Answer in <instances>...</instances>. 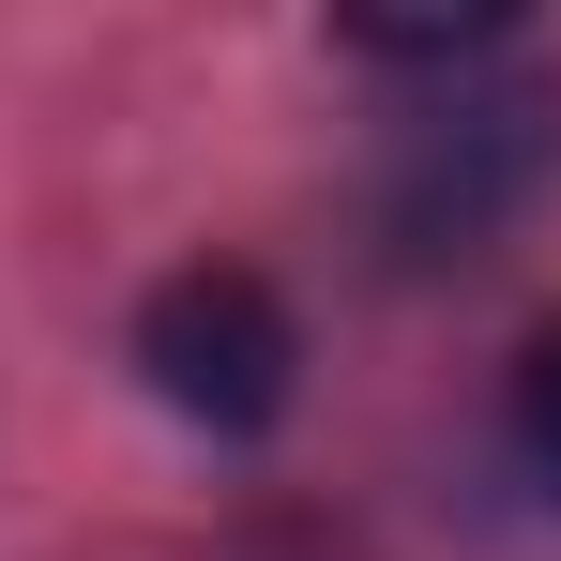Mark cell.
<instances>
[{
	"instance_id": "obj_1",
	"label": "cell",
	"mask_w": 561,
	"mask_h": 561,
	"mask_svg": "<svg viewBox=\"0 0 561 561\" xmlns=\"http://www.w3.org/2000/svg\"><path fill=\"white\" fill-rule=\"evenodd\" d=\"M122 350L152 379V410H183L197 440H259V425H288V394H304V319L243 259H183V274L137 304Z\"/></svg>"
},
{
	"instance_id": "obj_2",
	"label": "cell",
	"mask_w": 561,
	"mask_h": 561,
	"mask_svg": "<svg viewBox=\"0 0 561 561\" xmlns=\"http://www.w3.org/2000/svg\"><path fill=\"white\" fill-rule=\"evenodd\" d=\"M561 168V92H456L440 122H410L394 137V168H379V228H394V259H485Z\"/></svg>"
},
{
	"instance_id": "obj_3",
	"label": "cell",
	"mask_w": 561,
	"mask_h": 561,
	"mask_svg": "<svg viewBox=\"0 0 561 561\" xmlns=\"http://www.w3.org/2000/svg\"><path fill=\"white\" fill-rule=\"evenodd\" d=\"M334 46L350 61H440V77H470V61L531 46V15L516 0H470V15H334Z\"/></svg>"
},
{
	"instance_id": "obj_4",
	"label": "cell",
	"mask_w": 561,
	"mask_h": 561,
	"mask_svg": "<svg viewBox=\"0 0 561 561\" xmlns=\"http://www.w3.org/2000/svg\"><path fill=\"white\" fill-rule=\"evenodd\" d=\"M516 456H531V485L561 501V319L531 334V365H516Z\"/></svg>"
}]
</instances>
